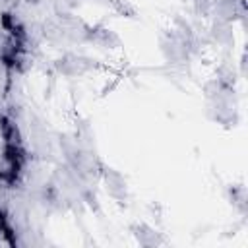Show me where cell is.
I'll return each mask as SVG.
<instances>
[{"label":"cell","mask_w":248,"mask_h":248,"mask_svg":"<svg viewBox=\"0 0 248 248\" xmlns=\"http://www.w3.org/2000/svg\"><path fill=\"white\" fill-rule=\"evenodd\" d=\"M105 182H107V190L110 192L112 198H124L126 196V180L114 169H105Z\"/></svg>","instance_id":"cell-1"},{"label":"cell","mask_w":248,"mask_h":248,"mask_svg":"<svg viewBox=\"0 0 248 248\" xmlns=\"http://www.w3.org/2000/svg\"><path fill=\"white\" fill-rule=\"evenodd\" d=\"M87 37H89L93 43H97L99 46H108V48H112V46H118V45H120L118 35H116L114 31H110V29H95L93 33L87 31Z\"/></svg>","instance_id":"cell-2"},{"label":"cell","mask_w":248,"mask_h":248,"mask_svg":"<svg viewBox=\"0 0 248 248\" xmlns=\"http://www.w3.org/2000/svg\"><path fill=\"white\" fill-rule=\"evenodd\" d=\"M213 39L221 45H227L232 41V31H231V23L229 21H215L213 25Z\"/></svg>","instance_id":"cell-3"},{"label":"cell","mask_w":248,"mask_h":248,"mask_svg":"<svg viewBox=\"0 0 248 248\" xmlns=\"http://www.w3.org/2000/svg\"><path fill=\"white\" fill-rule=\"evenodd\" d=\"M136 238L140 240V244H143V246H153V244H157L159 242V238H157V232L153 231V229H149V227H145V225H140V227H136Z\"/></svg>","instance_id":"cell-4"},{"label":"cell","mask_w":248,"mask_h":248,"mask_svg":"<svg viewBox=\"0 0 248 248\" xmlns=\"http://www.w3.org/2000/svg\"><path fill=\"white\" fill-rule=\"evenodd\" d=\"M107 4H110V8L124 17H136V8L132 4H128L126 0H107Z\"/></svg>","instance_id":"cell-5"},{"label":"cell","mask_w":248,"mask_h":248,"mask_svg":"<svg viewBox=\"0 0 248 248\" xmlns=\"http://www.w3.org/2000/svg\"><path fill=\"white\" fill-rule=\"evenodd\" d=\"M194 8L200 16H209L213 8V0H194Z\"/></svg>","instance_id":"cell-6"}]
</instances>
